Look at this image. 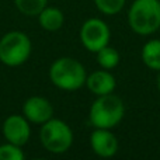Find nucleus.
Masks as SVG:
<instances>
[{
  "label": "nucleus",
  "mask_w": 160,
  "mask_h": 160,
  "mask_svg": "<svg viewBox=\"0 0 160 160\" xmlns=\"http://www.w3.org/2000/svg\"><path fill=\"white\" fill-rule=\"evenodd\" d=\"M87 70L84 65L70 56H62L52 62L49 80L55 87L63 91H76L86 84Z\"/></svg>",
  "instance_id": "1"
},
{
  "label": "nucleus",
  "mask_w": 160,
  "mask_h": 160,
  "mask_svg": "<svg viewBox=\"0 0 160 160\" xmlns=\"http://www.w3.org/2000/svg\"><path fill=\"white\" fill-rule=\"evenodd\" d=\"M128 24L138 35L155 34L160 28V0H133L128 10Z\"/></svg>",
  "instance_id": "2"
},
{
  "label": "nucleus",
  "mask_w": 160,
  "mask_h": 160,
  "mask_svg": "<svg viewBox=\"0 0 160 160\" xmlns=\"http://www.w3.org/2000/svg\"><path fill=\"white\" fill-rule=\"evenodd\" d=\"M125 115V104L114 93L98 96L88 110V121L94 128L114 129Z\"/></svg>",
  "instance_id": "3"
},
{
  "label": "nucleus",
  "mask_w": 160,
  "mask_h": 160,
  "mask_svg": "<svg viewBox=\"0 0 160 160\" xmlns=\"http://www.w3.org/2000/svg\"><path fill=\"white\" fill-rule=\"evenodd\" d=\"M32 52V42L22 31H8L0 38V62L8 68L24 65Z\"/></svg>",
  "instance_id": "4"
},
{
  "label": "nucleus",
  "mask_w": 160,
  "mask_h": 160,
  "mask_svg": "<svg viewBox=\"0 0 160 160\" xmlns=\"http://www.w3.org/2000/svg\"><path fill=\"white\" fill-rule=\"evenodd\" d=\"M73 131L65 121L51 118L44 122L39 129V141L45 150L53 155L66 153L73 145Z\"/></svg>",
  "instance_id": "5"
},
{
  "label": "nucleus",
  "mask_w": 160,
  "mask_h": 160,
  "mask_svg": "<svg viewBox=\"0 0 160 160\" xmlns=\"http://www.w3.org/2000/svg\"><path fill=\"white\" fill-rule=\"evenodd\" d=\"M79 38L82 45L88 52L96 53L101 48L110 45L111 30L104 20L91 17L82 24L79 31Z\"/></svg>",
  "instance_id": "6"
},
{
  "label": "nucleus",
  "mask_w": 160,
  "mask_h": 160,
  "mask_svg": "<svg viewBox=\"0 0 160 160\" xmlns=\"http://www.w3.org/2000/svg\"><path fill=\"white\" fill-rule=\"evenodd\" d=\"M2 132L6 142L22 148L31 138V122L24 115L13 114L4 119Z\"/></svg>",
  "instance_id": "7"
},
{
  "label": "nucleus",
  "mask_w": 160,
  "mask_h": 160,
  "mask_svg": "<svg viewBox=\"0 0 160 160\" xmlns=\"http://www.w3.org/2000/svg\"><path fill=\"white\" fill-rule=\"evenodd\" d=\"M53 105L42 96H31L22 104V115L35 125H42L53 117Z\"/></svg>",
  "instance_id": "8"
},
{
  "label": "nucleus",
  "mask_w": 160,
  "mask_h": 160,
  "mask_svg": "<svg viewBox=\"0 0 160 160\" xmlns=\"http://www.w3.org/2000/svg\"><path fill=\"white\" fill-rule=\"evenodd\" d=\"M90 148L98 158L108 159L117 155L119 143L112 129L94 128V131L90 133Z\"/></svg>",
  "instance_id": "9"
},
{
  "label": "nucleus",
  "mask_w": 160,
  "mask_h": 160,
  "mask_svg": "<svg viewBox=\"0 0 160 160\" xmlns=\"http://www.w3.org/2000/svg\"><path fill=\"white\" fill-rule=\"evenodd\" d=\"M86 87L91 94L96 97L105 96V94L114 93L117 87V79L110 70H105L100 68L98 70H94L86 78Z\"/></svg>",
  "instance_id": "10"
},
{
  "label": "nucleus",
  "mask_w": 160,
  "mask_h": 160,
  "mask_svg": "<svg viewBox=\"0 0 160 160\" xmlns=\"http://www.w3.org/2000/svg\"><path fill=\"white\" fill-rule=\"evenodd\" d=\"M37 17H38V22L42 30L49 31V32L59 31L65 24L63 11L58 7H52V6H47Z\"/></svg>",
  "instance_id": "11"
},
{
  "label": "nucleus",
  "mask_w": 160,
  "mask_h": 160,
  "mask_svg": "<svg viewBox=\"0 0 160 160\" xmlns=\"http://www.w3.org/2000/svg\"><path fill=\"white\" fill-rule=\"evenodd\" d=\"M141 59L148 69L160 72V39L152 38L145 42L141 49Z\"/></svg>",
  "instance_id": "12"
},
{
  "label": "nucleus",
  "mask_w": 160,
  "mask_h": 160,
  "mask_svg": "<svg viewBox=\"0 0 160 160\" xmlns=\"http://www.w3.org/2000/svg\"><path fill=\"white\" fill-rule=\"evenodd\" d=\"M96 55H97V63H98V66L105 70L115 69L119 65V61H121L119 52L115 48L110 47V45L101 48L98 52H96Z\"/></svg>",
  "instance_id": "13"
},
{
  "label": "nucleus",
  "mask_w": 160,
  "mask_h": 160,
  "mask_svg": "<svg viewBox=\"0 0 160 160\" xmlns=\"http://www.w3.org/2000/svg\"><path fill=\"white\" fill-rule=\"evenodd\" d=\"M17 10L27 17H37L48 6V0H14Z\"/></svg>",
  "instance_id": "14"
},
{
  "label": "nucleus",
  "mask_w": 160,
  "mask_h": 160,
  "mask_svg": "<svg viewBox=\"0 0 160 160\" xmlns=\"http://www.w3.org/2000/svg\"><path fill=\"white\" fill-rule=\"evenodd\" d=\"M97 10L105 16H115L127 4V0H94Z\"/></svg>",
  "instance_id": "15"
},
{
  "label": "nucleus",
  "mask_w": 160,
  "mask_h": 160,
  "mask_svg": "<svg viewBox=\"0 0 160 160\" xmlns=\"http://www.w3.org/2000/svg\"><path fill=\"white\" fill-rule=\"evenodd\" d=\"M25 155L21 146L13 145L10 142L0 145V160H24Z\"/></svg>",
  "instance_id": "16"
},
{
  "label": "nucleus",
  "mask_w": 160,
  "mask_h": 160,
  "mask_svg": "<svg viewBox=\"0 0 160 160\" xmlns=\"http://www.w3.org/2000/svg\"><path fill=\"white\" fill-rule=\"evenodd\" d=\"M158 88L160 91V72H159V76H158Z\"/></svg>",
  "instance_id": "17"
}]
</instances>
